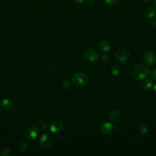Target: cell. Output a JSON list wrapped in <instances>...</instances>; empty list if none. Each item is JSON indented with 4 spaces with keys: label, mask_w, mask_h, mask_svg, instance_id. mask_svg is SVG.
I'll return each mask as SVG.
<instances>
[{
    "label": "cell",
    "mask_w": 156,
    "mask_h": 156,
    "mask_svg": "<svg viewBox=\"0 0 156 156\" xmlns=\"http://www.w3.org/2000/svg\"><path fill=\"white\" fill-rule=\"evenodd\" d=\"M111 71H112V73L113 76H117L119 74H120V73H121V68L119 66L115 65L112 68Z\"/></svg>",
    "instance_id": "obj_17"
},
{
    "label": "cell",
    "mask_w": 156,
    "mask_h": 156,
    "mask_svg": "<svg viewBox=\"0 0 156 156\" xmlns=\"http://www.w3.org/2000/svg\"><path fill=\"white\" fill-rule=\"evenodd\" d=\"M100 129L103 133L107 134L112 131L113 129V126L111 122L108 121H105L101 124Z\"/></svg>",
    "instance_id": "obj_10"
},
{
    "label": "cell",
    "mask_w": 156,
    "mask_h": 156,
    "mask_svg": "<svg viewBox=\"0 0 156 156\" xmlns=\"http://www.w3.org/2000/svg\"><path fill=\"white\" fill-rule=\"evenodd\" d=\"M154 89L155 91L156 92V83L155 85H154Z\"/></svg>",
    "instance_id": "obj_27"
},
{
    "label": "cell",
    "mask_w": 156,
    "mask_h": 156,
    "mask_svg": "<svg viewBox=\"0 0 156 156\" xmlns=\"http://www.w3.org/2000/svg\"><path fill=\"white\" fill-rule=\"evenodd\" d=\"M148 130L147 124L144 122H140L138 125V131L141 134H145L147 133Z\"/></svg>",
    "instance_id": "obj_15"
},
{
    "label": "cell",
    "mask_w": 156,
    "mask_h": 156,
    "mask_svg": "<svg viewBox=\"0 0 156 156\" xmlns=\"http://www.w3.org/2000/svg\"><path fill=\"white\" fill-rule=\"evenodd\" d=\"M143 62L147 65H152L155 62V55L151 51H146L144 52L143 56Z\"/></svg>",
    "instance_id": "obj_7"
},
{
    "label": "cell",
    "mask_w": 156,
    "mask_h": 156,
    "mask_svg": "<svg viewBox=\"0 0 156 156\" xmlns=\"http://www.w3.org/2000/svg\"><path fill=\"white\" fill-rule=\"evenodd\" d=\"M155 15L156 9L154 7H149L147 8L144 12V15L147 18H152Z\"/></svg>",
    "instance_id": "obj_12"
},
{
    "label": "cell",
    "mask_w": 156,
    "mask_h": 156,
    "mask_svg": "<svg viewBox=\"0 0 156 156\" xmlns=\"http://www.w3.org/2000/svg\"><path fill=\"white\" fill-rule=\"evenodd\" d=\"M53 142V137L49 133H45L41 135L39 140V144L41 147L48 148L51 146Z\"/></svg>",
    "instance_id": "obj_4"
},
{
    "label": "cell",
    "mask_w": 156,
    "mask_h": 156,
    "mask_svg": "<svg viewBox=\"0 0 156 156\" xmlns=\"http://www.w3.org/2000/svg\"><path fill=\"white\" fill-rule=\"evenodd\" d=\"M62 86L65 88H69L71 86L70 80L68 79H65L62 83Z\"/></svg>",
    "instance_id": "obj_19"
},
{
    "label": "cell",
    "mask_w": 156,
    "mask_h": 156,
    "mask_svg": "<svg viewBox=\"0 0 156 156\" xmlns=\"http://www.w3.org/2000/svg\"><path fill=\"white\" fill-rule=\"evenodd\" d=\"M38 134V128L36 126H30L28 127L25 132H24V135L26 138L27 140H32L35 138Z\"/></svg>",
    "instance_id": "obj_8"
},
{
    "label": "cell",
    "mask_w": 156,
    "mask_h": 156,
    "mask_svg": "<svg viewBox=\"0 0 156 156\" xmlns=\"http://www.w3.org/2000/svg\"><path fill=\"white\" fill-rule=\"evenodd\" d=\"M143 2H149V1H151V0H142Z\"/></svg>",
    "instance_id": "obj_28"
},
{
    "label": "cell",
    "mask_w": 156,
    "mask_h": 156,
    "mask_svg": "<svg viewBox=\"0 0 156 156\" xmlns=\"http://www.w3.org/2000/svg\"><path fill=\"white\" fill-rule=\"evenodd\" d=\"M130 55V51L126 48L119 49L115 54V60L119 63H124L126 62Z\"/></svg>",
    "instance_id": "obj_3"
},
{
    "label": "cell",
    "mask_w": 156,
    "mask_h": 156,
    "mask_svg": "<svg viewBox=\"0 0 156 156\" xmlns=\"http://www.w3.org/2000/svg\"><path fill=\"white\" fill-rule=\"evenodd\" d=\"M140 83V87L142 89L148 91L151 90L154 87V82L150 79H144Z\"/></svg>",
    "instance_id": "obj_9"
},
{
    "label": "cell",
    "mask_w": 156,
    "mask_h": 156,
    "mask_svg": "<svg viewBox=\"0 0 156 156\" xmlns=\"http://www.w3.org/2000/svg\"><path fill=\"white\" fill-rule=\"evenodd\" d=\"M87 4L90 5H93L94 4V0H88Z\"/></svg>",
    "instance_id": "obj_24"
},
{
    "label": "cell",
    "mask_w": 156,
    "mask_h": 156,
    "mask_svg": "<svg viewBox=\"0 0 156 156\" xmlns=\"http://www.w3.org/2000/svg\"><path fill=\"white\" fill-rule=\"evenodd\" d=\"M132 76L133 77L138 80H142L149 75V70L148 68L142 64L136 65L132 69Z\"/></svg>",
    "instance_id": "obj_1"
},
{
    "label": "cell",
    "mask_w": 156,
    "mask_h": 156,
    "mask_svg": "<svg viewBox=\"0 0 156 156\" xmlns=\"http://www.w3.org/2000/svg\"><path fill=\"white\" fill-rule=\"evenodd\" d=\"M84 58L91 62H95L99 59L98 53L92 49H87L83 53Z\"/></svg>",
    "instance_id": "obj_5"
},
{
    "label": "cell",
    "mask_w": 156,
    "mask_h": 156,
    "mask_svg": "<svg viewBox=\"0 0 156 156\" xmlns=\"http://www.w3.org/2000/svg\"><path fill=\"white\" fill-rule=\"evenodd\" d=\"M63 127V122L60 119H55L53 120L49 125V129L53 133L59 132Z\"/></svg>",
    "instance_id": "obj_6"
},
{
    "label": "cell",
    "mask_w": 156,
    "mask_h": 156,
    "mask_svg": "<svg viewBox=\"0 0 156 156\" xmlns=\"http://www.w3.org/2000/svg\"><path fill=\"white\" fill-rule=\"evenodd\" d=\"M73 1L77 4H82L85 1V0H73Z\"/></svg>",
    "instance_id": "obj_25"
},
{
    "label": "cell",
    "mask_w": 156,
    "mask_h": 156,
    "mask_svg": "<svg viewBox=\"0 0 156 156\" xmlns=\"http://www.w3.org/2000/svg\"><path fill=\"white\" fill-rule=\"evenodd\" d=\"M151 25L152 27L156 28V20H153L151 21Z\"/></svg>",
    "instance_id": "obj_23"
},
{
    "label": "cell",
    "mask_w": 156,
    "mask_h": 156,
    "mask_svg": "<svg viewBox=\"0 0 156 156\" xmlns=\"http://www.w3.org/2000/svg\"><path fill=\"white\" fill-rule=\"evenodd\" d=\"M10 154V149L8 147H4L1 150V154L2 155L5 156L8 155Z\"/></svg>",
    "instance_id": "obj_18"
},
{
    "label": "cell",
    "mask_w": 156,
    "mask_h": 156,
    "mask_svg": "<svg viewBox=\"0 0 156 156\" xmlns=\"http://www.w3.org/2000/svg\"><path fill=\"white\" fill-rule=\"evenodd\" d=\"M72 80L76 85L79 87H84L87 85L88 82V76L83 73H76L72 77Z\"/></svg>",
    "instance_id": "obj_2"
},
{
    "label": "cell",
    "mask_w": 156,
    "mask_h": 156,
    "mask_svg": "<svg viewBox=\"0 0 156 156\" xmlns=\"http://www.w3.org/2000/svg\"><path fill=\"white\" fill-rule=\"evenodd\" d=\"M151 78L153 80L156 81V69L153 70V71H152L151 74Z\"/></svg>",
    "instance_id": "obj_22"
},
{
    "label": "cell",
    "mask_w": 156,
    "mask_h": 156,
    "mask_svg": "<svg viewBox=\"0 0 156 156\" xmlns=\"http://www.w3.org/2000/svg\"><path fill=\"white\" fill-rule=\"evenodd\" d=\"M104 1L107 4L112 5V4H116L118 1V0H104Z\"/></svg>",
    "instance_id": "obj_21"
},
{
    "label": "cell",
    "mask_w": 156,
    "mask_h": 156,
    "mask_svg": "<svg viewBox=\"0 0 156 156\" xmlns=\"http://www.w3.org/2000/svg\"><path fill=\"white\" fill-rule=\"evenodd\" d=\"M28 148V143L24 140H21L18 143V149L21 152H24Z\"/></svg>",
    "instance_id": "obj_16"
},
{
    "label": "cell",
    "mask_w": 156,
    "mask_h": 156,
    "mask_svg": "<svg viewBox=\"0 0 156 156\" xmlns=\"http://www.w3.org/2000/svg\"><path fill=\"white\" fill-rule=\"evenodd\" d=\"M0 116H1V111H0Z\"/></svg>",
    "instance_id": "obj_29"
},
{
    "label": "cell",
    "mask_w": 156,
    "mask_h": 156,
    "mask_svg": "<svg viewBox=\"0 0 156 156\" xmlns=\"http://www.w3.org/2000/svg\"><path fill=\"white\" fill-rule=\"evenodd\" d=\"M152 4H153L154 5H155V6H156V0H153V1H152Z\"/></svg>",
    "instance_id": "obj_26"
},
{
    "label": "cell",
    "mask_w": 156,
    "mask_h": 156,
    "mask_svg": "<svg viewBox=\"0 0 156 156\" xmlns=\"http://www.w3.org/2000/svg\"><path fill=\"white\" fill-rule=\"evenodd\" d=\"M119 112L115 109L110 110L108 113V118L113 122H117L119 119Z\"/></svg>",
    "instance_id": "obj_13"
},
{
    "label": "cell",
    "mask_w": 156,
    "mask_h": 156,
    "mask_svg": "<svg viewBox=\"0 0 156 156\" xmlns=\"http://www.w3.org/2000/svg\"><path fill=\"white\" fill-rule=\"evenodd\" d=\"M39 125H40L41 129L43 130H46V128H47V124H46L45 122H44V121L40 122V123Z\"/></svg>",
    "instance_id": "obj_20"
},
{
    "label": "cell",
    "mask_w": 156,
    "mask_h": 156,
    "mask_svg": "<svg viewBox=\"0 0 156 156\" xmlns=\"http://www.w3.org/2000/svg\"><path fill=\"white\" fill-rule=\"evenodd\" d=\"M98 46H99V48L103 52H107V51H109V49L110 48L108 42L105 40L101 41L99 43Z\"/></svg>",
    "instance_id": "obj_14"
},
{
    "label": "cell",
    "mask_w": 156,
    "mask_h": 156,
    "mask_svg": "<svg viewBox=\"0 0 156 156\" xmlns=\"http://www.w3.org/2000/svg\"><path fill=\"white\" fill-rule=\"evenodd\" d=\"M0 105L2 108L6 110H10L13 108L14 104L13 102L9 99H4L1 101Z\"/></svg>",
    "instance_id": "obj_11"
}]
</instances>
